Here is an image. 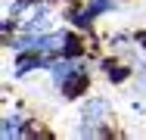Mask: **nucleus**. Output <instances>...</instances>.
<instances>
[{
    "mask_svg": "<svg viewBox=\"0 0 146 140\" xmlns=\"http://www.w3.org/2000/svg\"><path fill=\"white\" fill-rule=\"evenodd\" d=\"M75 47V37L65 34V31H44V34H31V37H22L16 41V50L19 53H59V50H72Z\"/></svg>",
    "mask_w": 146,
    "mask_h": 140,
    "instance_id": "f257e3e1",
    "label": "nucleus"
},
{
    "mask_svg": "<svg viewBox=\"0 0 146 140\" xmlns=\"http://www.w3.org/2000/svg\"><path fill=\"white\" fill-rule=\"evenodd\" d=\"M109 118V103L106 100H90L87 106H84V121H87L90 128H84L81 134H90V137H96L100 134V125Z\"/></svg>",
    "mask_w": 146,
    "mask_h": 140,
    "instance_id": "f03ea898",
    "label": "nucleus"
},
{
    "mask_svg": "<svg viewBox=\"0 0 146 140\" xmlns=\"http://www.w3.org/2000/svg\"><path fill=\"white\" fill-rule=\"evenodd\" d=\"M84 72V65L78 62V59H65V62H56V65H50V75H53V84H56L59 90L65 87V84L72 81L75 75H81Z\"/></svg>",
    "mask_w": 146,
    "mask_h": 140,
    "instance_id": "7ed1b4c3",
    "label": "nucleus"
},
{
    "mask_svg": "<svg viewBox=\"0 0 146 140\" xmlns=\"http://www.w3.org/2000/svg\"><path fill=\"white\" fill-rule=\"evenodd\" d=\"M19 134H22V118H19V115H16V118L6 115V121H3V137L13 140V137H19Z\"/></svg>",
    "mask_w": 146,
    "mask_h": 140,
    "instance_id": "20e7f679",
    "label": "nucleus"
}]
</instances>
